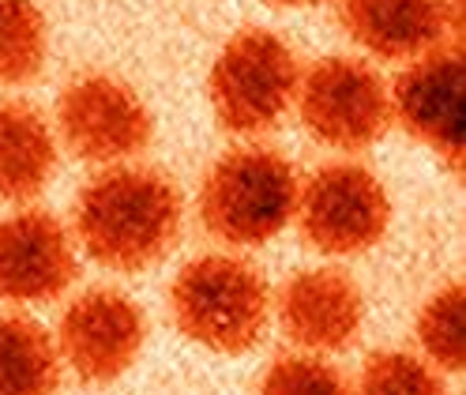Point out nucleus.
<instances>
[{
    "instance_id": "1",
    "label": "nucleus",
    "mask_w": 466,
    "mask_h": 395,
    "mask_svg": "<svg viewBox=\"0 0 466 395\" xmlns=\"http://www.w3.org/2000/svg\"><path fill=\"white\" fill-rule=\"evenodd\" d=\"M76 245L98 268L132 275L162 264L185 226V200L155 166H106L76 196Z\"/></svg>"
},
{
    "instance_id": "2",
    "label": "nucleus",
    "mask_w": 466,
    "mask_h": 395,
    "mask_svg": "<svg viewBox=\"0 0 466 395\" xmlns=\"http://www.w3.org/2000/svg\"><path fill=\"white\" fill-rule=\"evenodd\" d=\"M169 317L211 354H248L271 324V287L238 252H203L169 282Z\"/></svg>"
},
{
    "instance_id": "3",
    "label": "nucleus",
    "mask_w": 466,
    "mask_h": 395,
    "mask_svg": "<svg viewBox=\"0 0 466 395\" xmlns=\"http://www.w3.org/2000/svg\"><path fill=\"white\" fill-rule=\"evenodd\" d=\"M301 177L271 147L245 144L215 158L199 185V222L229 248H259L275 241L298 208Z\"/></svg>"
},
{
    "instance_id": "4",
    "label": "nucleus",
    "mask_w": 466,
    "mask_h": 395,
    "mask_svg": "<svg viewBox=\"0 0 466 395\" xmlns=\"http://www.w3.org/2000/svg\"><path fill=\"white\" fill-rule=\"evenodd\" d=\"M301 65L275 31L245 26L233 35L211 65L208 98L215 121L229 136H264L282 125L298 98Z\"/></svg>"
},
{
    "instance_id": "5",
    "label": "nucleus",
    "mask_w": 466,
    "mask_h": 395,
    "mask_svg": "<svg viewBox=\"0 0 466 395\" xmlns=\"http://www.w3.org/2000/svg\"><path fill=\"white\" fill-rule=\"evenodd\" d=\"M294 222L309 248L324 257H365L391 226V196L361 162H328L298 188Z\"/></svg>"
},
{
    "instance_id": "6",
    "label": "nucleus",
    "mask_w": 466,
    "mask_h": 395,
    "mask_svg": "<svg viewBox=\"0 0 466 395\" xmlns=\"http://www.w3.org/2000/svg\"><path fill=\"white\" fill-rule=\"evenodd\" d=\"M298 117L319 147L365 151L391 128L384 76L358 56H319L298 79Z\"/></svg>"
},
{
    "instance_id": "7",
    "label": "nucleus",
    "mask_w": 466,
    "mask_h": 395,
    "mask_svg": "<svg viewBox=\"0 0 466 395\" xmlns=\"http://www.w3.org/2000/svg\"><path fill=\"white\" fill-rule=\"evenodd\" d=\"M56 132L79 162L106 169L147 151L155 117L125 79L86 72L76 76L56 98Z\"/></svg>"
},
{
    "instance_id": "8",
    "label": "nucleus",
    "mask_w": 466,
    "mask_h": 395,
    "mask_svg": "<svg viewBox=\"0 0 466 395\" xmlns=\"http://www.w3.org/2000/svg\"><path fill=\"white\" fill-rule=\"evenodd\" d=\"M391 95V125L432 151L451 174H462L466 155V65L462 46L444 42L399 72L388 83Z\"/></svg>"
},
{
    "instance_id": "9",
    "label": "nucleus",
    "mask_w": 466,
    "mask_h": 395,
    "mask_svg": "<svg viewBox=\"0 0 466 395\" xmlns=\"http://www.w3.org/2000/svg\"><path fill=\"white\" fill-rule=\"evenodd\" d=\"M53 343L61 365H68L83 384H113L143 354L147 317L128 294L113 287H91L65 305Z\"/></svg>"
},
{
    "instance_id": "10",
    "label": "nucleus",
    "mask_w": 466,
    "mask_h": 395,
    "mask_svg": "<svg viewBox=\"0 0 466 395\" xmlns=\"http://www.w3.org/2000/svg\"><path fill=\"white\" fill-rule=\"evenodd\" d=\"M76 238L56 215L42 208H23L0 218V301H53L76 282Z\"/></svg>"
},
{
    "instance_id": "11",
    "label": "nucleus",
    "mask_w": 466,
    "mask_h": 395,
    "mask_svg": "<svg viewBox=\"0 0 466 395\" xmlns=\"http://www.w3.org/2000/svg\"><path fill=\"white\" fill-rule=\"evenodd\" d=\"M286 339L301 354H339L358 343L365 324V294L342 268H305L271 298Z\"/></svg>"
},
{
    "instance_id": "12",
    "label": "nucleus",
    "mask_w": 466,
    "mask_h": 395,
    "mask_svg": "<svg viewBox=\"0 0 466 395\" xmlns=\"http://www.w3.org/2000/svg\"><path fill=\"white\" fill-rule=\"evenodd\" d=\"M339 23L376 61L410 65L436 46L459 42L462 0H339Z\"/></svg>"
},
{
    "instance_id": "13",
    "label": "nucleus",
    "mask_w": 466,
    "mask_h": 395,
    "mask_svg": "<svg viewBox=\"0 0 466 395\" xmlns=\"http://www.w3.org/2000/svg\"><path fill=\"white\" fill-rule=\"evenodd\" d=\"M56 174V136L31 102H0V200L31 204Z\"/></svg>"
},
{
    "instance_id": "14",
    "label": "nucleus",
    "mask_w": 466,
    "mask_h": 395,
    "mask_svg": "<svg viewBox=\"0 0 466 395\" xmlns=\"http://www.w3.org/2000/svg\"><path fill=\"white\" fill-rule=\"evenodd\" d=\"M61 370L53 335L35 317H0V395H56Z\"/></svg>"
},
{
    "instance_id": "15",
    "label": "nucleus",
    "mask_w": 466,
    "mask_h": 395,
    "mask_svg": "<svg viewBox=\"0 0 466 395\" xmlns=\"http://www.w3.org/2000/svg\"><path fill=\"white\" fill-rule=\"evenodd\" d=\"M49 56V26L35 0H0V87L35 83Z\"/></svg>"
},
{
    "instance_id": "16",
    "label": "nucleus",
    "mask_w": 466,
    "mask_h": 395,
    "mask_svg": "<svg viewBox=\"0 0 466 395\" xmlns=\"http://www.w3.org/2000/svg\"><path fill=\"white\" fill-rule=\"evenodd\" d=\"M421 358L436 373H462L466 365V290L462 282H448L436 290L414 324Z\"/></svg>"
},
{
    "instance_id": "17",
    "label": "nucleus",
    "mask_w": 466,
    "mask_h": 395,
    "mask_svg": "<svg viewBox=\"0 0 466 395\" xmlns=\"http://www.w3.org/2000/svg\"><path fill=\"white\" fill-rule=\"evenodd\" d=\"M350 395H448L444 373H436L421 354L376 350L365 358L358 388Z\"/></svg>"
},
{
    "instance_id": "18",
    "label": "nucleus",
    "mask_w": 466,
    "mask_h": 395,
    "mask_svg": "<svg viewBox=\"0 0 466 395\" xmlns=\"http://www.w3.org/2000/svg\"><path fill=\"white\" fill-rule=\"evenodd\" d=\"M259 395H350V384L328 358L298 350L268 365Z\"/></svg>"
},
{
    "instance_id": "19",
    "label": "nucleus",
    "mask_w": 466,
    "mask_h": 395,
    "mask_svg": "<svg viewBox=\"0 0 466 395\" xmlns=\"http://www.w3.org/2000/svg\"><path fill=\"white\" fill-rule=\"evenodd\" d=\"M279 8H312V5H324V0H271Z\"/></svg>"
}]
</instances>
